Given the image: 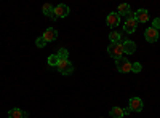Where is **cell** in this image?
I'll list each match as a JSON object with an SVG mask.
<instances>
[{"mask_svg": "<svg viewBox=\"0 0 160 118\" xmlns=\"http://www.w3.org/2000/svg\"><path fill=\"white\" fill-rule=\"evenodd\" d=\"M108 53H109V56L114 58V59L123 58V46H122V43H109Z\"/></svg>", "mask_w": 160, "mask_h": 118, "instance_id": "6da1fadb", "label": "cell"}, {"mask_svg": "<svg viewBox=\"0 0 160 118\" xmlns=\"http://www.w3.org/2000/svg\"><path fill=\"white\" fill-rule=\"evenodd\" d=\"M136 27H138V21H136V18H135V13H130V15L127 16V21H125V26H123V31L127 32V34H133L136 31Z\"/></svg>", "mask_w": 160, "mask_h": 118, "instance_id": "7a4b0ae2", "label": "cell"}, {"mask_svg": "<svg viewBox=\"0 0 160 118\" xmlns=\"http://www.w3.org/2000/svg\"><path fill=\"white\" fill-rule=\"evenodd\" d=\"M56 69L62 73V75H71L74 72V65L69 59H59L58 65H56Z\"/></svg>", "mask_w": 160, "mask_h": 118, "instance_id": "3957f363", "label": "cell"}, {"mask_svg": "<svg viewBox=\"0 0 160 118\" xmlns=\"http://www.w3.org/2000/svg\"><path fill=\"white\" fill-rule=\"evenodd\" d=\"M69 7L68 5H64V3H59L58 7H55V11H53V16H51V19L53 21H56V19H59V18H66L69 15Z\"/></svg>", "mask_w": 160, "mask_h": 118, "instance_id": "277c9868", "label": "cell"}, {"mask_svg": "<svg viewBox=\"0 0 160 118\" xmlns=\"http://www.w3.org/2000/svg\"><path fill=\"white\" fill-rule=\"evenodd\" d=\"M115 67L118 72L128 73V72H131V62L127 58H120V59H115Z\"/></svg>", "mask_w": 160, "mask_h": 118, "instance_id": "5b68a950", "label": "cell"}, {"mask_svg": "<svg viewBox=\"0 0 160 118\" xmlns=\"http://www.w3.org/2000/svg\"><path fill=\"white\" fill-rule=\"evenodd\" d=\"M144 38H146V40H148L149 43H155V42L158 40V31H155L152 26H151V27L146 29V32H144Z\"/></svg>", "mask_w": 160, "mask_h": 118, "instance_id": "8992f818", "label": "cell"}, {"mask_svg": "<svg viewBox=\"0 0 160 118\" xmlns=\"http://www.w3.org/2000/svg\"><path fill=\"white\" fill-rule=\"evenodd\" d=\"M106 22H108V26H109L111 29L117 27V26L120 24V16H118V13H115V11L109 13L108 18H106Z\"/></svg>", "mask_w": 160, "mask_h": 118, "instance_id": "52a82bcc", "label": "cell"}, {"mask_svg": "<svg viewBox=\"0 0 160 118\" xmlns=\"http://www.w3.org/2000/svg\"><path fill=\"white\" fill-rule=\"evenodd\" d=\"M128 109L131 112H141L142 110V101L139 97H131L128 102Z\"/></svg>", "mask_w": 160, "mask_h": 118, "instance_id": "ba28073f", "label": "cell"}, {"mask_svg": "<svg viewBox=\"0 0 160 118\" xmlns=\"http://www.w3.org/2000/svg\"><path fill=\"white\" fill-rule=\"evenodd\" d=\"M42 37L45 38V42H47V43H48V42H55V40H56V37H58V31H56V29H53V27H48V29L43 32Z\"/></svg>", "mask_w": 160, "mask_h": 118, "instance_id": "9c48e42d", "label": "cell"}, {"mask_svg": "<svg viewBox=\"0 0 160 118\" xmlns=\"http://www.w3.org/2000/svg\"><path fill=\"white\" fill-rule=\"evenodd\" d=\"M122 46H123V54H133L136 51V43L131 42V40L122 42Z\"/></svg>", "mask_w": 160, "mask_h": 118, "instance_id": "30bf717a", "label": "cell"}, {"mask_svg": "<svg viewBox=\"0 0 160 118\" xmlns=\"http://www.w3.org/2000/svg\"><path fill=\"white\" fill-rule=\"evenodd\" d=\"M135 18H136L138 24H139V22H148V21H149V11L144 10V8H141V10H138V11L135 13Z\"/></svg>", "mask_w": 160, "mask_h": 118, "instance_id": "8fae6325", "label": "cell"}, {"mask_svg": "<svg viewBox=\"0 0 160 118\" xmlns=\"http://www.w3.org/2000/svg\"><path fill=\"white\" fill-rule=\"evenodd\" d=\"M29 112H24L21 109H11L8 112V118H28Z\"/></svg>", "mask_w": 160, "mask_h": 118, "instance_id": "7c38bea8", "label": "cell"}, {"mask_svg": "<svg viewBox=\"0 0 160 118\" xmlns=\"http://www.w3.org/2000/svg\"><path fill=\"white\" fill-rule=\"evenodd\" d=\"M109 115L112 118H123L125 116V109H122V107H112Z\"/></svg>", "mask_w": 160, "mask_h": 118, "instance_id": "4fadbf2b", "label": "cell"}, {"mask_svg": "<svg viewBox=\"0 0 160 118\" xmlns=\"http://www.w3.org/2000/svg\"><path fill=\"white\" fill-rule=\"evenodd\" d=\"M131 13V7L128 3H122V5H118V16L122 18V16H128Z\"/></svg>", "mask_w": 160, "mask_h": 118, "instance_id": "5bb4252c", "label": "cell"}, {"mask_svg": "<svg viewBox=\"0 0 160 118\" xmlns=\"http://www.w3.org/2000/svg\"><path fill=\"white\" fill-rule=\"evenodd\" d=\"M109 40H111V43H122V35H120V32L112 31L109 34Z\"/></svg>", "mask_w": 160, "mask_h": 118, "instance_id": "9a60e30c", "label": "cell"}, {"mask_svg": "<svg viewBox=\"0 0 160 118\" xmlns=\"http://www.w3.org/2000/svg\"><path fill=\"white\" fill-rule=\"evenodd\" d=\"M42 11H43V15H45V16L51 18V16H53V11H55V7H51L50 3H45V5L42 7Z\"/></svg>", "mask_w": 160, "mask_h": 118, "instance_id": "2e32d148", "label": "cell"}, {"mask_svg": "<svg viewBox=\"0 0 160 118\" xmlns=\"http://www.w3.org/2000/svg\"><path fill=\"white\" fill-rule=\"evenodd\" d=\"M58 62H59V58H58V54H51V56H48V64L51 65V67H56V65H58Z\"/></svg>", "mask_w": 160, "mask_h": 118, "instance_id": "e0dca14e", "label": "cell"}, {"mask_svg": "<svg viewBox=\"0 0 160 118\" xmlns=\"http://www.w3.org/2000/svg\"><path fill=\"white\" fill-rule=\"evenodd\" d=\"M56 54H58V58H59V59H68V58H69V51L66 50V48H61Z\"/></svg>", "mask_w": 160, "mask_h": 118, "instance_id": "ac0fdd59", "label": "cell"}, {"mask_svg": "<svg viewBox=\"0 0 160 118\" xmlns=\"http://www.w3.org/2000/svg\"><path fill=\"white\" fill-rule=\"evenodd\" d=\"M35 45H37L38 48H43V46L47 45V42H45V38H43V37H38L37 40H35Z\"/></svg>", "mask_w": 160, "mask_h": 118, "instance_id": "d6986e66", "label": "cell"}, {"mask_svg": "<svg viewBox=\"0 0 160 118\" xmlns=\"http://www.w3.org/2000/svg\"><path fill=\"white\" fill-rule=\"evenodd\" d=\"M141 69H142V67H141L139 62H133V64H131V72H136V73H138V72H141Z\"/></svg>", "mask_w": 160, "mask_h": 118, "instance_id": "ffe728a7", "label": "cell"}, {"mask_svg": "<svg viewBox=\"0 0 160 118\" xmlns=\"http://www.w3.org/2000/svg\"><path fill=\"white\" fill-rule=\"evenodd\" d=\"M152 27H154L155 31H158V29H160V18H155V19L152 21Z\"/></svg>", "mask_w": 160, "mask_h": 118, "instance_id": "44dd1931", "label": "cell"}]
</instances>
